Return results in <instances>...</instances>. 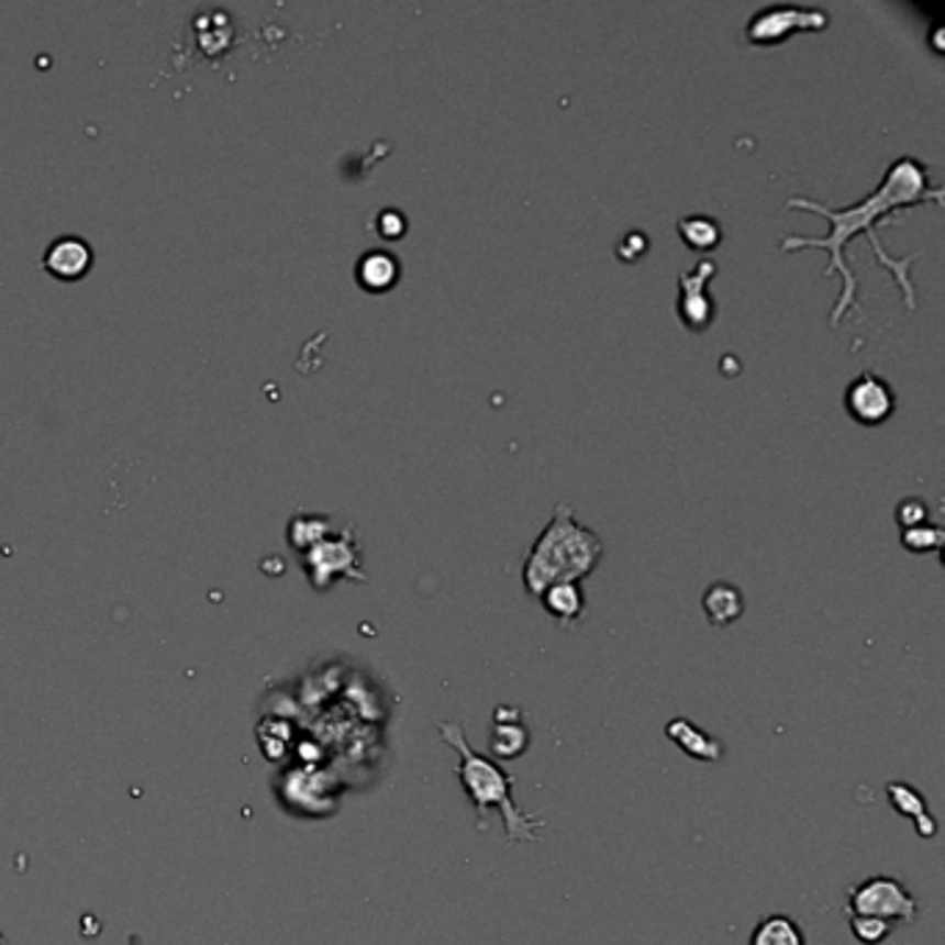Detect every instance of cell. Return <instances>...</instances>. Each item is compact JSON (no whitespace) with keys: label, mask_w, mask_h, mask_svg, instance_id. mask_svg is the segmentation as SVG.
Here are the masks:
<instances>
[{"label":"cell","mask_w":945,"mask_h":945,"mask_svg":"<svg viewBox=\"0 0 945 945\" xmlns=\"http://www.w3.org/2000/svg\"><path fill=\"white\" fill-rule=\"evenodd\" d=\"M926 198L937 200L940 203V200H943V189H940V186H929L926 164H921L912 156H901L890 164V169L885 173V178H881V186H876L874 194H868V198L859 200V203L846 205V209L818 203V200H810V198H799V194L788 200V209L793 205V209L815 211V214H824L826 220H830V233H826V236H785L782 249H799V247L830 249V267H826V275H832L835 269L843 275V291L830 313L832 325H837V322L846 316V311H852V308L854 311H863V305H859L857 300V278H854L852 267H848L846 256H843L848 238L859 231L868 233V242L870 247L876 249L881 267H888L890 273L896 275V280H899L901 291H904L907 297V305L915 308V289H912V280H910V264L915 262L918 253H907L904 258L890 256L888 249L881 247L879 236H876V222L890 216L893 211L907 209V205H918Z\"/></svg>","instance_id":"6da1fadb"},{"label":"cell","mask_w":945,"mask_h":945,"mask_svg":"<svg viewBox=\"0 0 945 945\" xmlns=\"http://www.w3.org/2000/svg\"><path fill=\"white\" fill-rule=\"evenodd\" d=\"M441 741L449 748L458 752V766H455V777L464 785L466 796H469L471 807L477 812V830H488V812L499 810L502 824H505V837L511 843H535L541 841L538 832L544 830V818L533 815V812L519 810L513 801V788H516V777L508 774L497 760L486 757V754L475 752L466 737V730L460 721H441L438 724Z\"/></svg>","instance_id":"7a4b0ae2"},{"label":"cell","mask_w":945,"mask_h":945,"mask_svg":"<svg viewBox=\"0 0 945 945\" xmlns=\"http://www.w3.org/2000/svg\"><path fill=\"white\" fill-rule=\"evenodd\" d=\"M604 555L602 538L575 519L571 505L560 502L552 522L541 530L522 566V580L533 597L557 582H580Z\"/></svg>","instance_id":"3957f363"},{"label":"cell","mask_w":945,"mask_h":945,"mask_svg":"<svg viewBox=\"0 0 945 945\" xmlns=\"http://www.w3.org/2000/svg\"><path fill=\"white\" fill-rule=\"evenodd\" d=\"M848 915L881 918L890 923H915L918 899L893 876H868L846 893Z\"/></svg>","instance_id":"277c9868"},{"label":"cell","mask_w":945,"mask_h":945,"mask_svg":"<svg viewBox=\"0 0 945 945\" xmlns=\"http://www.w3.org/2000/svg\"><path fill=\"white\" fill-rule=\"evenodd\" d=\"M830 25V12L799 3H774L760 9L746 25V40L752 45H777L796 31H824Z\"/></svg>","instance_id":"5b68a950"},{"label":"cell","mask_w":945,"mask_h":945,"mask_svg":"<svg viewBox=\"0 0 945 945\" xmlns=\"http://www.w3.org/2000/svg\"><path fill=\"white\" fill-rule=\"evenodd\" d=\"M308 566H311L313 582L325 588L336 575H347L353 580H364L360 571V549L355 541L353 527L344 530L338 538H320L308 552Z\"/></svg>","instance_id":"8992f818"},{"label":"cell","mask_w":945,"mask_h":945,"mask_svg":"<svg viewBox=\"0 0 945 945\" xmlns=\"http://www.w3.org/2000/svg\"><path fill=\"white\" fill-rule=\"evenodd\" d=\"M715 275V262L702 258L697 267L690 273L679 275V297H677V311L685 320V325L693 327V331H702L713 320V297L708 294V280Z\"/></svg>","instance_id":"52a82bcc"},{"label":"cell","mask_w":945,"mask_h":945,"mask_svg":"<svg viewBox=\"0 0 945 945\" xmlns=\"http://www.w3.org/2000/svg\"><path fill=\"white\" fill-rule=\"evenodd\" d=\"M846 408L857 422L863 424H879L893 413L896 397L888 380L874 371H863L854 377L846 389Z\"/></svg>","instance_id":"ba28073f"},{"label":"cell","mask_w":945,"mask_h":945,"mask_svg":"<svg viewBox=\"0 0 945 945\" xmlns=\"http://www.w3.org/2000/svg\"><path fill=\"white\" fill-rule=\"evenodd\" d=\"M527 748H530V730L527 724H524L522 710L513 708V704L493 710L491 735H488V752H491V760L497 763L519 760Z\"/></svg>","instance_id":"9c48e42d"},{"label":"cell","mask_w":945,"mask_h":945,"mask_svg":"<svg viewBox=\"0 0 945 945\" xmlns=\"http://www.w3.org/2000/svg\"><path fill=\"white\" fill-rule=\"evenodd\" d=\"M666 737L674 743V746L682 748L688 757H693V760L710 763V766L724 760V754H726L724 743H721L719 737L710 735V732H704L702 726L693 724L690 719H682V715L668 721Z\"/></svg>","instance_id":"30bf717a"},{"label":"cell","mask_w":945,"mask_h":945,"mask_svg":"<svg viewBox=\"0 0 945 945\" xmlns=\"http://www.w3.org/2000/svg\"><path fill=\"white\" fill-rule=\"evenodd\" d=\"M885 793H888L890 807H893L899 815L910 818L912 824H915L918 837L932 841V837L937 835V821H934V815L929 812V804L926 799H923L921 790L912 788L910 782H888Z\"/></svg>","instance_id":"8fae6325"},{"label":"cell","mask_w":945,"mask_h":945,"mask_svg":"<svg viewBox=\"0 0 945 945\" xmlns=\"http://www.w3.org/2000/svg\"><path fill=\"white\" fill-rule=\"evenodd\" d=\"M702 610L713 626H730L743 615V610H746V599H743V591L735 586V582L715 580L704 588Z\"/></svg>","instance_id":"7c38bea8"},{"label":"cell","mask_w":945,"mask_h":945,"mask_svg":"<svg viewBox=\"0 0 945 945\" xmlns=\"http://www.w3.org/2000/svg\"><path fill=\"white\" fill-rule=\"evenodd\" d=\"M541 604L560 626H575L586 613V593L580 582H557L541 593Z\"/></svg>","instance_id":"4fadbf2b"},{"label":"cell","mask_w":945,"mask_h":945,"mask_svg":"<svg viewBox=\"0 0 945 945\" xmlns=\"http://www.w3.org/2000/svg\"><path fill=\"white\" fill-rule=\"evenodd\" d=\"M89 262H92V253L81 238H58L45 253L47 269L58 278H78L87 273Z\"/></svg>","instance_id":"5bb4252c"},{"label":"cell","mask_w":945,"mask_h":945,"mask_svg":"<svg viewBox=\"0 0 945 945\" xmlns=\"http://www.w3.org/2000/svg\"><path fill=\"white\" fill-rule=\"evenodd\" d=\"M397 275H400V262L394 253L386 249H371L358 262V280L371 291H383L394 286Z\"/></svg>","instance_id":"9a60e30c"},{"label":"cell","mask_w":945,"mask_h":945,"mask_svg":"<svg viewBox=\"0 0 945 945\" xmlns=\"http://www.w3.org/2000/svg\"><path fill=\"white\" fill-rule=\"evenodd\" d=\"M748 945H807V940L790 915H766L752 929Z\"/></svg>","instance_id":"2e32d148"},{"label":"cell","mask_w":945,"mask_h":945,"mask_svg":"<svg viewBox=\"0 0 945 945\" xmlns=\"http://www.w3.org/2000/svg\"><path fill=\"white\" fill-rule=\"evenodd\" d=\"M677 231H679V236L688 242V247H693V249L719 247L721 236H724L719 220H715V216H708V214L682 216V220H679V225H677Z\"/></svg>","instance_id":"e0dca14e"},{"label":"cell","mask_w":945,"mask_h":945,"mask_svg":"<svg viewBox=\"0 0 945 945\" xmlns=\"http://www.w3.org/2000/svg\"><path fill=\"white\" fill-rule=\"evenodd\" d=\"M848 929L857 937V943L863 945H881L893 934V923L868 915H848Z\"/></svg>","instance_id":"ac0fdd59"},{"label":"cell","mask_w":945,"mask_h":945,"mask_svg":"<svg viewBox=\"0 0 945 945\" xmlns=\"http://www.w3.org/2000/svg\"><path fill=\"white\" fill-rule=\"evenodd\" d=\"M901 544L910 552H937L943 546V527L940 524H915L901 530Z\"/></svg>","instance_id":"d6986e66"},{"label":"cell","mask_w":945,"mask_h":945,"mask_svg":"<svg viewBox=\"0 0 945 945\" xmlns=\"http://www.w3.org/2000/svg\"><path fill=\"white\" fill-rule=\"evenodd\" d=\"M926 516H929L926 502H923V499H918V497L901 499L899 508H896V519H899L901 530L915 527V524H923L926 522Z\"/></svg>","instance_id":"ffe728a7"},{"label":"cell","mask_w":945,"mask_h":945,"mask_svg":"<svg viewBox=\"0 0 945 945\" xmlns=\"http://www.w3.org/2000/svg\"><path fill=\"white\" fill-rule=\"evenodd\" d=\"M377 227H380V233H383L386 238H397V236H402V233H405L408 222L397 209H386L383 214L377 216Z\"/></svg>","instance_id":"44dd1931"},{"label":"cell","mask_w":945,"mask_h":945,"mask_svg":"<svg viewBox=\"0 0 945 945\" xmlns=\"http://www.w3.org/2000/svg\"><path fill=\"white\" fill-rule=\"evenodd\" d=\"M646 244H649V242H646V236L641 231L626 233V236L621 238V244H619V256L626 258V262H633V258L644 256Z\"/></svg>","instance_id":"7402d4cb"}]
</instances>
